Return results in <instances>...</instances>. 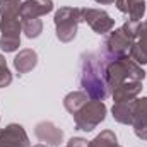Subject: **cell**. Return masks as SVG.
I'll use <instances>...</instances> for the list:
<instances>
[{
	"mask_svg": "<svg viewBox=\"0 0 147 147\" xmlns=\"http://www.w3.org/2000/svg\"><path fill=\"white\" fill-rule=\"evenodd\" d=\"M106 105L103 101H96V99H89L79 111H75L74 121H75V128L82 130V132H92L99 123L105 121L106 118Z\"/></svg>",
	"mask_w": 147,
	"mask_h": 147,
	"instance_id": "cell-6",
	"label": "cell"
},
{
	"mask_svg": "<svg viewBox=\"0 0 147 147\" xmlns=\"http://www.w3.org/2000/svg\"><path fill=\"white\" fill-rule=\"evenodd\" d=\"M79 82L89 99L105 101L110 89L106 84V60L101 53H82Z\"/></svg>",
	"mask_w": 147,
	"mask_h": 147,
	"instance_id": "cell-1",
	"label": "cell"
},
{
	"mask_svg": "<svg viewBox=\"0 0 147 147\" xmlns=\"http://www.w3.org/2000/svg\"><path fill=\"white\" fill-rule=\"evenodd\" d=\"M134 103V132L140 140H147V98H137Z\"/></svg>",
	"mask_w": 147,
	"mask_h": 147,
	"instance_id": "cell-11",
	"label": "cell"
},
{
	"mask_svg": "<svg viewBox=\"0 0 147 147\" xmlns=\"http://www.w3.org/2000/svg\"><path fill=\"white\" fill-rule=\"evenodd\" d=\"M111 113H113V118L121 123V125H132L134 121V103L128 101V103H115L113 108H111Z\"/></svg>",
	"mask_w": 147,
	"mask_h": 147,
	"instance_id": "cell-16",
	"label": "cell"
},
{
	"mask_svg": "<svg viewBox=\"0 0 147 147\" xmlns=\"http://www.w3.org/2000/svg\"><path fill=\"white\" fill-rule=\"evenodd\" d=\"M82 14V21L87 22L91 26V29L98 34H106L115 28V19H111V16L106 10L101 9H80Z\"/></svg>",
	"mask_w": 147,
	"mask_h": 147,
	"instance_id": "cell-7",
	"label": "cell"
},
{
	"mask_svg": "<svg viewBox=\"0 0 147 147\" xmlns=\"http://www.w3.org/2000/svg\"><path fill=\"white\" fill-rule=\"evenodd\" d=\"M36 65H38V55H36V51L31 50V48L21 50L16 55V58H14V69L21 74V75L31 72Z\"/></svg>",
	"mask_w": 147,
	"mask_h": 147,
	"instance_id": "cell-15",
	"label": "cell"
},
{
	"mask_svg": "<svg viewBox=\"0 0 147 147\" xmlns=\"http://www.w3.org/2000/svg\"><path fill=\"white\" fill-rule=\"evenodd\" d=\"M89 101V96L84 91H72L63 98V106L70 115H74L75 111H79L86 103Z\"/></svg>",
	"mask_w": 147,
	"mask_h": 147,
	"instance_id": "cell-17",
	"label": "cell"
},
{
	"mask_svg": "<svg viewBox=\"0 0 147 147\" xmlns=\"http://www.w3.org/2000/svg\"><path fill=\"white\" fill-rule=\"evenodd\" d=\"M22 21V33L29 39L39 38V34L43 33V22L41 19H21Z\"/></svg>",
	"mask_w": 147,
	"mask_h": 147,
	"instance_id": "cell-19",
	"label": "cell"
},
{
	"mask_svg": "<svg viewBox=\"0 0 147 147\" xmlns=\"http://www.w3.org/2000/svg\"><path fill=\"white\" fill-rule=\"evenodd\" d=\"M144 79H146L144 69L135 60H132L128 55H123V57H118L113 60H106V84H108L110 92L123 82L144 80Z\"/></svg>",
	"mask_w": 147,
	"mask_h": 147,
	"instance_id": "cell-3",
	"label": "cell"
},
{
	"mask_svg": "<svg viewBox=\"0 0 147 147\" xmlns=\"http://www.w3.org/2000/svg\"><path fill=\"white\" fill-rule=\"evenodd\" d=\"M10 82H12V74L7 67L5 57L0 55V87H7V86H10Z\"/></svg>",
	"mask_w": 147,
	"mask_h": 147,
	"instance_id": "cell-20",
	"label": "cell"
},
{
	"mask_svg": "<svg viewBox=\"0 0 147 147\" xmlns=\"http://www.w3.org/2000/svg\"><path fill=\"white\" fill-rule=\"evenodd\" d=\"M0 147H29V137L22 125L10 123L0 130Z\"/></svg>",
	"mask_w": 147,
	"mask_h": 147,
	"instance_id": "cell-8",
	"label": "cell"
},
{
	"mask_svg": "<svg viewBox=\"0 0 147 147\" xmlns=\"http://www.w3.org/2000/svg\"><path fill=\"white\" fill-rule=\"evenodd\" d=\"M139 26H140V22L127 21L121 28L115 29L113 33L110 31V34L106 36L105 43H103L101 55L106 60H113V58L127 55L130 46H132V43H134V39H135V36H137Z\"/></svg>",
	"mask_w": 147,
	"mask_h": 147,
	"instance_id": "cell-4",
	"label": "cell"
},
{
	"mask_svg": "<svg viewBox=\"0 0 147 147\" xmlns=\"http://www.w3.org/2000/svg\"><path fill=\"white\" fill-rule=\"evenodd\" d=\"M98 3H101V5H110V3H115L116 0H96Z\"/></svg>",
	"mask_w": 147,
	"mask_h": 147,
	"instance_id": "cell-22",
	"label": "cell"
},
{
	"mask_svg": "<svg viewBox=\"0 0 147 147\" xmlns=\"http://www.w3.org/2000/svg\"><path fill=\"white\" fill-rule=\"evenodd\" d=\"M89 147H120V144H118V139H116L115 132L103 130L99 135H96L89 142Z\"/></svg>",
	"mask_w": 147,
	"mask_h": 147,
	"instance_id": "cell-18",
	"label": "cell"
},
{
	"mask_svg": "<svg viewBox=\"0 0 147 147\" xmlns=\"http://www.w3.org/2000/svg\"><path fill=\"white\" fill-rule=\"evenodd\" d=\"M34 134L39 142H45L51 147H58L63 140V132L53 121H39L34 127Z\"/></svg>",
	"mask_w": 147,
	"mask_h": 147,
	"instance_id": "cell-9",
	"label": "cell"
},
{
	"mask_svg": "<svg viewBox=\"0 0 147 147\" xmlns=\"http://www.w3.org/2000/svg\"><path fill=\"white\" fill-rule=\"evenodd\" d=\"M140 92H142V80H128L115 87L111 91V96L115 103H128L137 99Z\"/></svg>",
	"mask_w": 147,
	"mask_h": 147,
	"instance_id": "cell-13",
	"label": "cell"
},
{
	"mask_svg": "<svg viewBox=\"0 0 147 147\" xmlns=\"http://www.w3.org/2000/svg\"><path fill=\"white\" fill-rule=\"evenodd\" d=\"M53 10V0H26L21 3V19H38Z\"/></svg>",
	"mask_w": 147,
	"mask_h": 147,
	"instance_id": "cell-12",
	"label": "cell"
},
{
	"mask_svg": "<svg viewBox=\"0 0 147 147\" xmlns=\"http://www.w3.org/2000/svg\"><path fill=\"white\" fill-rule=\"evenodd\" d=\"M128 57L132 60H135L139 65L147 63V21L140 22L137 36H135L130 50H128Z\"/></svg>",
	"mask_w": 147,
	"mask_h": 147,
	"instance_id": "cell-10",
	"label": "cell"
},
{
	"mask_svg": "<svg viewBox=\"0 0 147 147\" xmlns=\"http://www.w3.org/2000/svg\"><path fill=\"white\" fill-rule=\"evenodd\" d=\"M33 147H46L45 144H36V146H33Z\"/></svg>",
	"mask_w": 147,
	"mask_h": 147,
	"instance_id": "cell-23",
	"label": "cell"
},
{
	"mask_svg": "<svg viewBox=\"0 0 147 147\" xmlns=\"http://www.w3.org/2000/svg\"><path fill=\"white\" fill-rule=\"evenodd\" d=\"M67 147H89V142L86 139H82V137H72L69 140Z\"/></svg>",
	"mask_w": 147,
	"mask_h": 147,
	"instance_id": "cell-21",
	"label": "cell"
},
{
	"mask_svg": "<svg viewBox=\"0 0 147 147\" xmlns=\"http://www.w3.org/2000/svg\"><path fill=\"white\" fill-rule=\"evenodd\" d=\"M0 48L12 53L21 46V0H0Z\"/></svg>",
	"mask_w": 147,
	"mask_h": 147,
	"instance_id": "cell-2",
	"label": "cell"
},
{
	"mask_svg": "<svg viewBox=\"0 0 147 147\" xmlns=\"http://www.w3.org/2000/svg\"><path fill=\"white\" fill-rule=\"evenodd\" d=\"M57 38L62 43H70L77 36L79 22H82V14L79 7H60L53 17Z\"/></svg>",
	"mask_w": 147,
	"mask_h": 147,
	"instance_id": "cell-5",
	"label": "cell"
},
{
	"mask_svg": "<svg viewBox=\"0 0 147 147\" xmlns=\"http://www.w3.org/2000/svg\"><path fill=\"white\" fill-rule=\"evenodd\" d=\"M115 3L120 12H123L130 17L128 21L140 22V19L146 14V0H116Z\"/></svg>",
	"mask_w": 147,
	"mask_h": 147,
	"instance_id": "cell-14",
	"label": "cell"
}]
</instances>
